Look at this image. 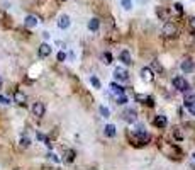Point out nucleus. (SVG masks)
Wrapping results in <instances>:
<instances>
[{
	"label": "nucleus",
	"mask_w": 195,
	"mask_h": 170,
	"mask_svg": "<svg viewBox=\"0 0 195 170\" xmlns=\"http://www.w3.org/2000/svg\"><path fill=\"white\" fill-rule=\"evenodd\" d=\"M119 58H121V61L126 65V67L132 65V56H131V53H129L127 49H122V51H121V55H119Z\"/></svg>",
	"instance_id": "obj_10"
},
{
	"label": "nucleus",
	"mask_w": 195,
	"mask_h": 170,
	"mask_svg": "<svg viewBox=\"0 0 195 170\" xmlns=\"http://www.w3.org/2000/svg\"><path fill=\"white\" fill-rule=\"evenodd\" d=\"M2 84H3V80H2V77H0V87H2Z\"/></svg>",
	"instance_id": "obj_38"
},
{
	"label": "nucleus",
	"mask_w": 195,
	"mask_h": 170,
	"mask_svg": "<svg viewBox=\"0 0 195 170\" xmlns=\"http://www.w3.org/2000/svg\"><path fill=\"white\" fill-rule=\"evenodd\" d=\"M104 133H105L109 138H115V136H117V129H115L114 124H107L105 128H104Z\"/></svg>",
	"instance_id": "obj_15"
},
{
	"label": "nucleus",
	"mask_w": 195,
	"mask_h": 170,
	"mask_svg": "<svg viewBox=\"0 0 195 170\" xmlns=\"http://www.w3.org/2000/svg\"><path fill=\"white\" fill-rule=\"evenodd\" d=\"M187 109L190 111V114H193V116H195V102L192 104V106H188V107H187Z\"/></svg>",
	"instance_id": "obj_34"
},
{
	"label": "nucleus",
	"mask_w": 195,
	"mask_h": 170,
	"mask_svg": "<svg viewBox=\"0 0 195 170\" xmlns=\"http://www.w3.org/2000/svg\"><path fill=\"white\" fill-rule=\"evenodd\" d=\"M183 94H185V97H183V106H185V107L192 106V104L195 102V92H190V89H188L187 92H183Z\"/></svg>",
	"instance_id": "obj_11"
},
{
	"label": "nucleus",
	"mask_w": 195,
	"mask_h": 170,
	"mask_svg": "<svg viewBox=\"0 0 195 170\" xmlns=\"http://www.w3.org/2000/svg\"><path fill=\"white\" fill-rule=\"evenodd\" d=\"M141 78L151 84V82H154V71L151 70L149 67H144L143 70H141Z\"/></svg>",
	"instance_id": "obj_7"
},
{
	"label": "nucleus",
	"mask_w": 195,
	"mask_h": 170,
	"mask_svg": "<svg viewBox=\"0 0 195 170\" xmlns=\"http://www.w3.org/2000/svg\"><path fill=\"white\" fill-rule=\"evenodd\" d=\"M63 2H66V0H63Z\"/></svg>",
	"instance_id": "obj_40"
},
{
	"label": "nucleus",
	"mask_w": 195,
	"mask_h": 170,
	"mask_svg": "<svg viewBox=\"0 0 195 170\" xmlns=\"http://www.w3.org/2000/svg\"><path fill=\"white\" fill-rule=\"evenodd\" d=\"M173 7H175V10H176V12H178V14H183V5H182V3H180V2H176L175 5H173Z\"/></svg>",
	"instance_id": "obj_31"
},
{
	"label": "nucleus",
	"mask_w": 195,
	"mask_h": 170,
	"mask_svg": "<svg viewBox=\"0 0 195 170\" xmlns=\"http://www.w3.org/2000/svg\"><path fill=\"white\" fill-rule=\"evenodd\" d=\"M121 3H122V7H124L126 10L132 9V2H131V0H121Z\"/></svg>",
	"instance_id": "obj_24"
},
{
	"label": "nucleus",
	"mask_w": 195,
	"mask_h": 170,
	"mask_svg": "<svg viewBox=\"0 0 195 170\" xmlns=\"http://www.w3.org/2000/svg\"><path fill=\"white\" fill-rule=\"evenodd\" d=\"M136 100H139V102H144V95H141V94H138V95H136Z\"/></svg>",
	"instance_id": "obj_35"
},
{
	"label": "nucleus",
	"mask_w": 195,
	"mask_h": 170,
	"mask_svg": "<svg viewBox=\"0 0 195 170\" xmlns=\"http://www.w3.org/2000/svg\"><path fill=\"white\" fill-rule=\"evenodd\" d=\"M156 16L160 17L161 21H166V22H168V21L171 19V10H170L168 7H158V9H156Z\"/></svg>",
	"instance_id": "obj_4"
},
{
	"label": "nucleus",
	"mask_w": 195,
	"mask_h": 170,
	"mask_svg": "<svg viewBox=\"0 0 195 170\" xmlns=\"http://www.w3.org/2000/svg\"><path fill=\"white\" fill-rule=\"evenodd\" d=\"M151 70H154V71H158V73H163V67H161V63L160 61H153L151 63Z\"/></svg>",
	"instance_id": "obj_20"
},
{
	"label": "nucleus",
	"mask_w": 195,
	"mask_h": 170,
	"mask_svg": "<svg viewBox=\"0 0 195 170\" xmlns=\"http://www.w3.org/2000/svg\"><path fill=\"white\" fill-rule=\"evenodd\" d=\"M100 114H102L104 116V117H109V116H110V111L109 109H107V107H100Z\"/></svg>",
	"instance_id": "obj_28"
},
{
	"label": "nucleus",
	"mask_w": 195,
	"mask_h": 170,
	"mask_svg": "<svg viewBox=\"0 0 195 170\" xmlns=\"http://www.w3.org/2000/svg\"><path fill=\"white\" fill-rule=\"evenodd\" d=\"M114 77L117 78V80H122V82H126L129 78V73H127V70L126 68H122V67H117L114 70Z\"/></svg>",
	"instance_id": "obj_8"
},
{
	"label": "nucleus",
	"mask_w": 195,
	"mask_h": 170,
	"mask_svg": "<svg viewBox=\"0 0 195 170\" xmlns=\"http://www.w3.org/2000/svg\"><path fill=\"white\" fill-rule=\"evenodd\" d=\"M24 24H26V27H36L38 26V17L36 16H27L26 21H24Z\"/></svg>",
	"instance_id": "obj_17"
},
{
	"label": "nucleus",
	"mask_w": 195,
	"mask_h": 170,
	"mask_svg": "<svg viewBox=\"0 0 195 170\" xmlns=\"http://www.w3.org/2000/svg\"><path fill=\"white\" fill-rule=\"evenodd\" d=\"M161 32H163V36L168 38V39L170 38H176V36H178V27H176L175 24H171V22H166L163 26V31Z\"/></svg>",
	"instance_id": "obj_3"
},
{
	"label": "nucleus",
	"mask_w": 195,
	"mask_h": 170,
	"mask_svg": "<svg viewBox=\"0 0 195 170\" xmlns=\"http://www.w3.org/2000/svg\"><path fill=\"white\" fill-rule=\"evenodd\" d=\"M129 102V99L127 97L124 95V94H122V95H117V104H121V106H124V104H127Z\"/></svg>",
	"instance_id": "obj_22"
},
{
	"label": "nucleus",
	"mask_w": 195,
	"mask_h": 170,
	"mask_svg": "<svg viewBox=\"0 0 195 170\" xmlns=\"http://www.w3.org/2000/svg\"><path fill=\"white\" fill-rule=\"evenodd\" d=\"M122 119L127 122H136L138 121V113H136L134 109H126L124 113H122Z\"/></svg>",
	"instance_id": "obj_5"
},
{
	"label": "nucleus",
	"mask_w": 195,
	"mask_h": 170,
	"mask_svg": "<svg viewBox=\"0 0 195 170\" xmlns=\"http://www.w3.org/2000/svg\"><path fill=\"white\" fill-rule=\"evenodd\" d=\"M180 68H182V71L183 73H192V71L195 70V65H193V61L192 60H183L182 61V65H180Z\"/></svg>",
	"instance_id": "obj_9"
},
{
	"label": "nucleus",
	"mask_w": 195,
	"mask_h": 170,
	"mask_svg": "<svg viewBox=\"0 0 195 170\" xmlns=\"http://www.w3.org/2000/svg\"><path fill=\"white\" fill-rule=\"evenodd\" d=\"M138 2H139V3H144V2H148V0H138Z\"/></svg>",
	"instance_id": "obj_37"
},
{
	"label": "nucleus",
	"mask_w": 195,
	"mask_h": 170,
	"mask_svg": "<svg viewBox=\"0 0 195 170\" xmlns=\"http://www.w3.org/2000/svg\"><path fill=\"white\" fill-rule=\"evenodd\" d=\"M48 157H51V158H53V160H55V162H60V158H58V157H56V155H55V153H49V155H48Z\"/></svg>",
	"instance_id": "obj_36"
},
{
	"label": "nucleus",
	"mask_w": 195,
	"mask_h": 170,
	"mask_svg": "<svg viewBox=\"0 0 195 170\" xmlns=\"http://www.w3.org/2000/svg\"><path fill=\"white\" fill-rule=\"evenodd\" d=\"M90 84L95 87V89H100V82H99V78H97V77H90Z\"/></svg>",
	"instance_id": "obj_26"
},
{
	"label": "nucleus",
	"mask_w": 195,
	"mask_h": 170,
	"mask_svg": "<svg viewBox=\"0 0 195 170\" xmlns=\"http://www.w3.org/2000/svg\"><path fill=\"white\" fill-rule=\"evenodd\" d=\"M75 155H77V153H75V150H66V162H70V163H71V162L75 160Z\"/></svg>",
	"instance_id": "obj_21"
},
{
	"label": "nucleus",
	"mask_w": 195,
	"mask_h": 170,
	"mask_svg": "<svg viewBox=\"0 0 195 170\" xmlns=\"http://www.w3.org/2000/svg\"><path fill=\"white\" fill-rule=\"evenodd\" d=\"M64 60H66V55H64L63 51H60L58 53V61H64Z\"/></svg>",
	"instance_id": "obj_32"
},
{
	"label": "nucleus",
	"mask_w": 195,
	"mask_h": 170,
	"mask_svg": "<svg viewBox=\"0 0 195 170\" xmlns=\"http://www.w3.org/2000/svg\"><path fill=\"white\" fill-rule=\"evenodd\" d=\"M171 84H173V87H175L178 92H187L188 90V82L185 80L183 77H173V80H171Z\"/></svg>",
	"instance_id": "obj_2"
},
{
	"label": "nucleus",
	"mask_w": 195,
	"mask_h": 170,
	"mask_svg": "<svg viewBox=\"0 0 195 170\" xmlns=\"http://www.w3.org/2000/svg\"><path fill=\"white\" fill-rule=\"evenodd\" d=\"M44 113H46V107H44L42 102H34L32 104V114H34L36 117H42Z\"/></svg>",
	"instance_id": "obj_6"
},
{
	"label": "nucleus",
	"mask_w": 195,
	"mask_h": 170,
	"mask_svg": "<svg viewBox=\"0 0 195 170\" xmlns=\"http://www.w3.org/2000/svg\"><path fill=\"white\" fill-rule=\"evenodd\" d=\"M173 135H175L176 140H183V135L180 133V128H175V129H173Z\"/></svg>",
	"instance_id": "obj_29"
},
{
	"label": "nucleus",
	"mask_w": 195,
	"mask_h": 170,
	"mask_svg": "<svg viewBox=\"0 0 195 170\" xmlns=\"http://www.w3.org/2000/svg\"><path fill=\"white\" fill-rule=\"evenodd\" d=\"M143 104H146V106L153 107V106H154V100H153V97H149V95H148V97H144V102H143Z\"/></svg>",
	"instance_id": "obj_27"
},
{
	"label": "nucleus",
	"mask_w": 195,
	"mask_h": 170,
	"mask_svg": "<svg viewBox=\"0 0 195 170\" xmlns=\"http://www.w3.org/2000/svg\"><path fill=\"white\" fill-rule=\"evenodd\" d=\"M58 27H60V29H68V27H70V17H68V16H61L60 21H58Z\"/></svg>",
	"instance_id": "obj_16"
},
{
	"label": "nucleus",
	"mask_w": 195,
	"mask_h": 170,
	"mask_svg": "<svg viewBox=\"0 0 195 170\" xmlns=\"http://www.w3.org/2000/svg\"><path fill=\"white\" fill-rule=\"evenodd\" d=\"M29 145H31V140L27 138V136H22L20 138V146H24V148H27Z\"/></svg>",
	"instance_id": "obj_25"
},
{
	"label": "nucleus",
	"mask_w": 195,
	"mask_h": 170,
	"mask_svg": "<svg viewBox=\"0 0 195 170\" xmlns=\"http://www.w3.org/2000/svg\"><path fill=\"white\" fill-rule=\"evenodd\" d=\"M14 100H16L19 106H24V104L27 102V97L24 92H20V90H16V94H14Z\"/></svg>",
	"instance_id": "obj_14"
},
{
	"label": "nucleus",
	"mask_w": 195,
	"mask_h": 170,
	"mask_svg": "<svg viewBox=\"0 0 195 170\" xmlns=\"http://www.w3.org/2000/svg\"><path fill=\"white\" fill-rule=\"evenodd\" d=\"M193 158H195V153H193Z\"/></svg>",
	"instance_id": "obj_39"
},
{
	"label": "nucleus",
	"mask_w": 195,
	"mask_h": 170,
	"mask_svg": "<svg viewBox=\"0 0 195 170\" xmlns=\"http://www.w3.org/2000/svg\"><path fill=\"white\" fill-rule=\"evenodd\" d=\"M104 60H105V65H110L112 63V55L110 53H104Z\"/></svg>",
	"instance_id": "obj_30"
},
{
	"label": "nucleus",
	"mask_w": 195,
	"mask_h": 170,
	"mask_svg": "<svg viewBox=\"0 0 195 170\" xmlns=\"http://www.w3.org/2000/svg\"><path fill=\"white\" fill-rule=\"evenodd\" d=\"M99 27H100V21L97 19V17H93V19H90V22H88V29H90V31L97 32V31H99Z\"/></svg>",
	"instance_id": "obj_18"
},
{
	"label": "nucleus",
	"mask_w": 195,
	"mask_h": 170,
	"mask_svg": "<svg viewBox=\"0 0 195 170\" xmlns=\"http://www.w3.org/2000/svg\"><path fill=\"white\" fill-rule=\"evenodd\" d=\"M38 53H39V56H41V58H48L49 55H51V46H49L48 43H42V44L39 46Z\"/></svg>",
	"instance_id": "obj_12"
},
{
	"label": "nucleus",
	"mask_w": 195,
	"mask_h": 170,
	"mask_svg": "<svg viewBox=\"0 0 195 170\" xmlns=\"http://www.w3.org/2000/svg\"><path fill=\"white\" fill-rule=\"evenodd\" d=\"M188 29L192 34H195V17H190L188 19Z\"/></svg>",
	"instance_id": "obj_23"
},
{
	"label": "nucleus",
	"mask_w": 195,
	"mask_h": 170,
	"mask_svg": "<svg viewBox=\"0 0 195 170\" xmlns=\"http://www.w3.org/2000/svg\"><path fill=\"white\" fill-rule=\"evenodd\" d=\"M0 104H5V106H7V104H10V100H9V99H7V97L0 95Z\"/></svg>",
	"instance_id": "obj_33"
},
{
	"label": "nucleus",
	"mask_w": 195,
	"mask_h": 170,
	"mask_svg": "<svg viewBox=\"0 0 195 170\" xmlns=\"http://www.w3.org/2000/svg\"><path fill=\"white\" fill-rule=\"evenodd\" d=\"M110 89H112V92H114L115 95H122V94H124V87L115 84V82H112V84H110Z\"/></svg>",
	"instance_id": "obj_19"
},
{
	"label": "nucleus",
	"mask_w": 195,
	"mask_h": 170,
	"mask_svg": "<svg viewBox=\"0 0 195 170\" xmlns=\"http://www.w3.org/2000/svg\"><path fill=\"white\" fill-rule=\"evenodd\" d=\"M151 140V136L148 135L146 131H134L131 135V141L136 145V146H144V145H148Z\"/></svg>",
	"instance_id": "obj_1"
},
{
	"label": "nucleus",
	"mask_w": 195,
	"mask_h": 170,
	"mask_svg": "<svg viewBox=\"0 0 195 170\" xmlns=\"http://www.w3.org/2000/svg\"><path fill=\"white\" fill-rule=\"evenodd\" d=\"M154 126H156V128H160V129L166 128V126H168V119L165 117V116L158 114L156 117H154Z\"/></svg>",
	"instance_id": "obj_13"
}]
</instances>
